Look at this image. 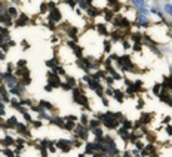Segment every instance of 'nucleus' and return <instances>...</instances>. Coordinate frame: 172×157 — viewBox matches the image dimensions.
I'll use <instances>...</instances> for the list:
<instances>
[{
    "mask_svg": "<svg viewBox=\"0 0 172 157\" xmlns=\"http://www.w3.org/2000/svg\"><path fill=\"white\" fill-rule=\"evenodd\" d=\"M135 6H137V9L139 8H146V0H131Z\"/></svg>",
    "mask_w": 172,
    "mask_h": 157,
    "instance_id": "nucleus-1",
    "label": "nucleus"
},
{
    "mask_svg": "<svg viewBox=\"0 0 172 157\" xmlns=\"http://www.w3.org/2000/svg\"><path fill=\"white\" fill-rule=\"evenodd\" d=\"M58 145H60L64 151H68L70 150V142H67V141H60V142H58Z\"/></svg>",
    "mask_w": 172,
    "mask_h": 157,
    "instance_id": "nucleus-2",
    "label": "nucleus"
},
{
    "mask_svg": "<svg viewBox=\"0 0 172 157\" xmlns=\"http://www.w3.org/2000/svg\"><path fill=\"white\" fill-rule=\"evenodd\" d=\"M163 9H165V12H166L169 17H172V3H166Z\"/></svg>",
    "mask_w": 172,
    "mask_h": 157,
    "instance_id": "nucleus-3",
    "label": "nucleus"
},
{
    "mask_svg": "<svg viewBox=\"0 0 172 157\" xmlns=\"http://www.w3.org/2000/svg\"><path fill=\"white\" fill-rule=\"evenodd\" d=\"M12 142H14V139H10V136H6V138L3 139V144H5V145H10Z\"/></svg>",
    "mask_w": 172,
    "mask_h": 157,
    "instance_id": "nucleus-4",
    "label": "nucleus"
},
{
    "mask_svg": "<svg viewBox=\"0 0 172 157\" xmlns=\"http://www.w3.org/2000/svg\"><path fill=\"white\" fill-rule=\"evenodd\" d=\"M8 12L12 15V17H17V15H18V12H17V9H15V8H9Z\"/></svg>",
    "mask_w": 172,
    "mask_h": 157,
    "instance_id": "nucleus-5",
    "label": "nucleus"
}]
</instances>
